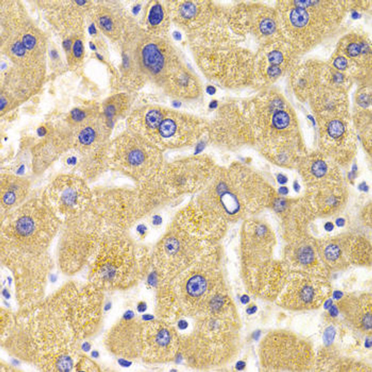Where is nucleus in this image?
I'll list each match as a JSON object with an SVG mask.
<instances>
[{"label":"nucleus","mask_w":372,"mask_h":372,"mask_svg":"<svg viewBox=\"0 0 372 372\" xmlns=\"http://www.w3.org/2000/svg\"><path fill=\"white\" fill-rule=\"evenodd\" d=\"M266 186L242 165L217 169L177 220L194 234L214 242L228 224L261 208L269 196Z\"/></svg>","instance_id":"f257e3e1"},{"label":"nucleus","mask_w":372,"mask_h":372,"mask_svg":"<svg viewBox=\"0 0 372 372\" xmlns=\"http://www.w3.org/2000/svg\"><path fill=\"white\" fill-rule=\"evenodd\" d=\"M1 258L8 266L43 267L49 249L63 222L50 208L42 192L0 218Z\"/></svg>","instance_id":"f03ea898"},{"label":"nucleus","mask_w":372,"mask_h":372,"mask_svg":"<svg viewBox=\"0 0 372 372\" xmlns=\"http://www.w3.org/2000/svg\"><path fill=\"white\" fill-rule=\"evenodd\" d=\"M157 284L160 319L171 324L200 315L226 290L217 246Z\"/></svg>","instance_id":"7ed1b4c3"},{"label":"nucleus","mask_w":372,"mask_h":372,"mask_svg":"<svg viewBox=\"0 0 372 372\" xmlns=\"http://www.w3.org/2000/svg\"><path fill=\"white\" fill-rule=\"evenodd\" d=\"M91 260L93 283L108 289L131 287L151 266L150 253L136 246L127 230L115 228H106Z\"/></svg>","instance_id":"20e7f679"},{"label":"nucleus","mask_w":372,"mask_h":372,"mask_svg":"<svg viewBox=\"0 0 372 372\" xmlns=\"http://www.w3.org/2000/svg\"><path fill=\"white\" fill-rule=\"evenodd\" d=\"M216 170L213 160L205 156L164 164L157 172L136 186L147 215L158 206L198 193Z\"/></svg>","instance_id":"39448f33"},{"label":"nucleus","mask_w":372,"mask_h":372,"mask_svg":"<svg viewBox=\"0 0 372 372\" xmlns=\"http://www.w3.org/2000/svg\"><path fill=\"white\" fill-rule=\"evenodd\" d=\"M241 237V260L248 289L260 296L276 297L287 275L285 263L273 257L275 236L266 224L248 220Z\"/></svg>","instance_id":"423d86ee"},{"label":"nucleus","mask_w":372,"mask_h":372,"mask_svg":"<svg viewBox=\"0 0 372 372\" xmlns=\"http://www.w3.org/2000/svg\"><path fill=\"white\" fill-rule=\"evenodd\" d=\"M206 130L196 117L157 106L136 112L129 119L130 131L161 151L193 145Z\"/></svg>","instance_id":"0eeeda50"},{"label":"nucleus","mask_w":372,"mask_h":372,"mask_svg":"<svg viewBox=\"0 0 372 372\" xmlns=\"http://www.w3.org/2000/svg\"><path fill=\"white\" fill-rule=\"evenodd\" d=\"M162 151L128 130L111 143L110 170L120 173L136 185H140L164 164Z\"/></svg>","instance_id":"6e6552de"},{"label":"nucleus","mask_w":372,"mask_h":372,"mask_svg":"<svg viewBox=\"0 0 372 372\" xmlns=\"http://www.w3.org/2000/svg\"><path fill=\"white\" fill-rule=\"evenodd\" d=\"M105 229L103 222L93 209L63 222L58 244L62 266L79 267L91 260Z\"/></svg>","instance_id":"1a4fd4ad"},{"label":"nucleus","mask_w":372,"mask_h":372,"mask_svg":"<svg viewBox=\"0 0 372 372\" xmlns=\"http://www.w3.org/2000/svg\"><path fill=\"white\" fill-rule=\"evenodd\" d=\"M260 364L268 372L309 371L315 364L309 343L286 331L269 333L260 342Z\"/></svg>","instance_id":"9d476101"},{"label":"nucleus","mask_w":372,"mask_h":372,"mask_svg":"<svg viewBox=\"0 0 372 372\" xmlns=\"http://www.w3.org/2000/svg\"><path fill=\"white\" fill-rule=\"evenodd\" d=\"M110 129L104 118H91L70 130L72 149L78 151L82 159L79 175L89 183L95 181L110 170Z\"/></svg>","instance_id":"9b49d317"},{"label":"nucleus","mask_w":372,"mask_h":372,"mask_svg":"<svg viewBox=\"0 0 372 372\" xmlns=\"http://www.w3.org/2000/svg\"><path fill=\"white\" fill-rule=\"evenodd\" d=\"M93 210L106 228L127 230L146 217L137 188L98 186L93 187Z\"/></svg>","instance_id":"f8f14e48"},{"label":"nucleus","mask_w":372,"mask_h":372,"mask_svg":"<svg viewBox=\"0 0 372 372\" xmlns=\"http://www.w3.org/2000/svg\"><path fill=\"white\" fill-rule=\"evenodd\" d=\"M42 193L62 222L93 209V188L89 182L78 174L62 172L56 175Z\"/></svg>","instance_id":"ddd939ff"},{"label":"nucleus","mask_w":372,"mask_h":372,"mask_svg":"<svg viewBox=\"0 0 372 372\" xmlns=\"http://www.w3.org/2000/svg\"><path fill=\"white\" fill-rule=\"evenodd\" d=\"M326 278L309 274L288 272L276 296L280 306L291 311L317 309L330 297Z\"/></svg>","instance_id":"4468645a"},{"label":"nucleus","mask_w":372,"mask_h":372,"mask_svg":"<svg viewBox=\"0 0 372 372\" xmlns=\"http://www.w3.org/2000/svg\"><path fill=\"white\" fill-rule=\"evenodd\" d=\"M318 252L328 270L339 271L353 265H369L371 245L358 236L333 237L317 242Z\"/></svg>","instance_id":"2eb2a0df"},{"label":"nucleus","mask_w":372,"mask_h":372,"mask_svg":"<svg viewBox=\"0 0 372 372\" xmlns=\"http://www.w3.org/2000/svg\"><path fill=\"white\" fill-rule=\"evenodd\" d=\"M143 321L141 356L145 361L163 363L177 358L180 351V339L174 327L160 318Z\"/></svg>","instance_id":"dca6fc26"},{"label":"nucleus","mask_w":372,"mask_h":372,"mask_svg":"<svg viewBox=\"0 0 372 372\" xmlns=\"http://www.w3.org/2000/svg\"><path fill=\"white\" fill-rule=\"evenodd\" d=\"M285 263L288 272H297L326 278L328 269L325 266L317 242L307 237H299L287 246Z\"/></svg>","instance_id":"f3484780"},{"label":"nucleus","mask_w":372,"mask_h":372,"mask_svg":"<svg viewBox=\"0 0 372 372\" xmlns=\"http://www.w3.org/2000/svg\"><path fill=\"white\" fill-rule=\"evenodd\" d=\"M70 149H72L71 131L64 136L50 137L33 145V175L40 176L44 174Z\"/></svg>","instance_id":"a211bd4d"},{"label":"nucleus","mask_w":372,"mask_h":372,"mask_svg":"<svg viewBox=\"0 0 372 372\" xmlns=\"http://www.w3.org/2000/svg\"><path fill=\"white\" fill-rule=\"evenodd\" d=\"M32 183L28 177L1 172L0 218L19 208L31 197Z\"/></svg>","instance_id":"6ab92c4d"},{"label":"nucleus","mask_w":372,"mask_h":372,"mask_svg":"<svg viewBox=\"0 0 372 372\" xmlns=\"http://www.w3.org/2000/svg\"><path fill=\"white\" fill-rule=\"evenodd\" d=\"M342 314L352 326L363 333L372 332V298L371 295L347 297L341 301Z\"/></svg>","instance_id":"aec40b11"},{"label":"nucleus","mask_w":372,"mask_h":372,"mask_svg":"<svg viewBox=\"0 0 372 372\" xmlns=\"http://www.w3.org/2000/svg\"><path fill=\"white\" fill-rule=\"evenodd\" d=\"M33 145L23 144L8 166L1 167V172L28 177L33 174Z\"/></svg>","instance_id":"412c9836"},{"label":"nucleus","mask_w":372,"mask_h":372,"mask_svg":"<svg viewBox=\"0 0 372 372\" xmlns=\"http://www.w3.org/2000/svg\"><path fill=\"white\" fill-rule=\"evenodd\" d=\"M60 162L63 172L79 175L82 167V159L75 149H70L61 157Z\"/></svg>","instance_id":"4be33fe9"},{"label":"nucleus","mask_w":372,"mask_h":372,"mask_svg":"<svg viewBox=\"0 0 372 372\" xmlns=\"http://www.w3.org/2000/svg\"><path fill=\"white\" fill-rule=\"evenodd\" d=\"M149 25L155 30H161V25L166 21V11L163 6L156 3L151 6L148 16Z\"/></svg>","instance_id":"5701e85b"},{"label":"nucleus","mask_w":372,"mask_h":372,"mask_svg":"<svg viewBox=\"0 0 372 372\" xmlns=\"http://www.w3.org/2000/svg\"><path fill=\"white\" fill-rule=\"evenodd\" d=\"M122 105H123V100L119 99V98L117 97V99L115 98V99L111 100L105 107L104 119H106L109 126L112 125L114 119L120 115L124 106Z\"/></svg>","instance_id":"b1692460"},{"label":"nucleus","mask_w":372,"mask_h":372,"mask_svg":"<svg viewBox=\"0 0 372 372\" xmlns=\"http://www.w3.org/2000/svg\"><path fill=\"white\" fill-rule=\"evenodd\" d=\"M290 20L294 26L303 27L309 22V15L304 8L297 7L291 11Z\"/></svg>","instance_id":"393cba45"},{"label":"nucleus","mask_w":372,"mask_h":372,"mask_svg":"<svg viewBox=\"0 0 372 372\" xmlns=\"http://www.w3.org/2000/svg\"><path fill=\"white\" fill-rule=\"evenodd\" d=\"M290 117L284 111H278L275 112L272 117V126L277 130H284L289 126Z\"/></svg>","instance_id":"a878e982"},{"label":"nucleus","mask_w":372,"mask_h":372,"mask_svg":"<svg viewBox=\"0 0 372 372\" xmlns=\"http://www.w3.org/2000/svg\"><path fill=\"white\" fill-rule=\"evenodd\" d=\"M327 131L331 138L339 139L345 133L346 128L343 122L335 119L328 124Z\"/></svg>","instance_id":"bb28decb"},{"label":"nucleus","mask_w":372,"mask_h":372,"mask_svg":"<svg viewBox=\"0 0 372 372\" xmlns=\"http://www.w3.org/2000/svg\"><path fill=\"white\" fill-rule=\"evenodd\" d=\"M260 28L263 34L269 35L275 31L276 24L272 19H266L260 23Z\"/></svg>","instance_id":"cd10ccee"},{"label":"nucleus","mask_w":372,"mask_h":372,"mask_svg":"<svg viewBox=\"0 0 372 372\" xmlns=\"http://www.w3.org/2000/svg\"><path fill=\"white\" fill-rule=\"evenodd\" d=\"M268 57L269 61L272 65L279 66L283 61V54L279 51H271Z\"/></svg>","instance_id":"c85d7f7f"},{"label":"nucleus","mask_w":372,"mask_h":372,"mask_svg":"<svg viewBox=\"0 0 372 372\" xmlns=\"http://www.w3.org/2000/svg\"><path fill=\"white\" fill-rule=\"evenodd\" d=\"M99 23L100 26L106 31H111L113 30L112 20L108 16H102L99 19Z\"/></svg>","instance_id":"c756f323"},{"label":"nucleus","mask_w":372,"mask_h":372,"mask_svg":"<svg viewBox=\"0 0 372 372\" xmlns=\"http://www.w3.org/2000/svg\"><path fill=\"white\" fill-rule=\"evenodd\" d=\"M362 47L361 45L357 43L350 44L347 48L348 54L351 56L356 57L362 52Z\"/></svg>","instance_id":"7c9ffc66"},{"label":"nucleus","mask_w":372,"mask_h":372,"mask_svg":"<svg viewBox=\"0 0 372 372\" xmlns=\"http://www.w3.org/2000/svg\"><path fill=\"white\" fill-rule=\"evenodd\" d=\"M23 44L28 50H32L36 44V38L31 34H26L23 38Z\"/></svg>","instance_id":"2f4dec72"},{"label":"nucleus","mask_w":372,"mask_h":372,"mask_svg":"<svg viewBox=\"0 0 372 372\" xmlns=\"http://www.w3.org/2000/svg\"><path fill=\"white\" fill-rule=\"evenodd\" d=\"M25 48L24 45L21 44L20 42H17L12 47V51L13 54L16 55L17 56H22L25 55Z\"/></svg>","instance_id":"473e14b6"},{"label":"nucleus","mask_w":372,"mask_h":372,"mask_svg":"<svg viewBox=\"0 0 372 372\" xmlns=\"http://www.w3.org/2000/svg\"><path fill=\"white\" fill-rule=\"evenodd\" d=\"M83 44L80 40H76L74 45V54L76 58H80L83 55Z\"/></svg>","instance_id":"72a5a7b5"},{"label":"nucleus","mask_w":372,"mask_h":372,"mask_svg":"<svg viewBox=\"0 0 372 372\" xmlns=\"http://www.w3.org/2000/svg\"><path fill=\"white\" fill-rule=\"evenodd\" d=\"M334 65L337 69L344 70L348 65V61L344 57H338L335 59Z\"/></svg>","instance_id":"f704fd0d"},{"label":"nucleus","mask_w":372,"mask_h":372,"mask_svg":"<svg viewBox=\"0 0 372 372\" xmlns=\"http://www.w3.org/2000/svg\"><path fill=\"white\" fill-rule=\"evenodd\" d=\"M267 74L269 76L276 77L281 74V70L279 66L271 65L268 68Z\"/></svg>","instance_id":"c9c22d12"},{"label":"nucleus","mask_w":372,"mask_h":372,"mask_svg":"<svg viewBox=\"0 0 372 372\" xmlns=\"http://www.w3.org/2000/svg\"><path fill=\"white\" fill-rule=\"evenodd\" d=\"M37 135L39 137H45L48 135V129L44 126H40L37 130Z\"/></svg>","instance_id":"e433bc0d"},{"label":"nucleus","mask_w":372,"mask_h":372,"mask_svg":"<svg viewBox=\"0 0 372 372\" xmlns=\"http://www.w3.org/2000/svg\"><path fill=\"white\" fill-rule=\"evenodd\" d=\"M81 350L84 353H89L91 350V345L89 342H83L80 345Z\"/></svg>","instance_id":"4c0bfd02"},{"label":"nucleus","mask_w":372,"mask_h":372,"mask_svg":"<svg viewBox=\"0 0 372 372\" xmlns=\"http://www.w3.org/2000/svg\"><path fill=\"white\" fill-rule=\"evenodd\" d=\"M146 310L147 304L145 302H140L137 306V311L140 313H143V312L146 311Z\"/></svg>","instance_id":"58836bf2"},{"label":"nucleus","mask_w":372,"mask_h":372,"mask_svg":"<svg viewBox=\"0 0 372 372\" xmlns=\"http://www.w3.org/2000/svg\"><path fill=\"white\" fill-rule=\"evenodd\" d=\"M118 362L119 365H121L122 367H128L130 365V362L125 358H119Z\"/></svg>","instance_id":"ea45409f"},{"label":"nucleus","mask_w":372,"mask_h":372,"mask_svg":"<svg viewBox=\"0 0 372 372\" xmlns=\"http://www.w3.org/2000/svg\"><path fill=\"white\" fill-rule=\"evenodd\" d=\"M278 181H279L280 184L283 185V184H285L287 182L288 179L286 178L285 175H279V177H278Z\"/></svg>","instance_id":"a19ab883"},{"label":"nucleus","mask_w":372,"mask_h":372,"mask_svg":"<svg viewBox=\"0 0 372 372\" xmlns=\"http://www.w3.org/2000/svg\"><path fill=\"white\" fill-rule=\"evenodd\" d=\"M2 295H3V296L4 297V298L6 299H10V297H11V295H10L9 292H8V290L6 289V288H4L3 290H2Z\"/></svg>","instance_id":"79ce46f5"},{"label":"nucleus","mask_w":372,"mask_h":372,"mask_svg":"<svg viewBox=\"0 0 372 372\" xmlns=\"http://www.w3.org/2000/svg\"><path fill=\"white\" fill-rule=\"evenodd\" d=\"M64 46L66 50H69L71 48L72 41L70 40H66L64 41Z\"/></svg>","instance_id":"37998d69"},{"label":"nucleus","mask_w":372,"mask_h":372,"mask_svg":"<svg viewBox=\"0 0 372 372\" xmlns=\"http://www.w3.org/2000/svg\"><path fill=\"white\" fill-rule=\"evenodd\" d=\"M91 356L93 358H98L100 356L99 352L97 350L93 351L91 353Z\"/></svg>","instance_id":"c03bdc74"},{"label":"nucleus","mask_w":372,"mask_h":372,"mask_svg":"<svg viewBox=\"0 0 372 372\" xmlns=\"http://www.w3.org/2000/svg\"><path fill=\"white\" fill-rule=\"evenodd\" d=\"M279 191L282 195H285L288 193V189L286 187H282L280 188Z\"/></svg>","instance_id":"a18cd8bd"},{"label":"nucleus","mask_w":372,"mask_h":372,"mask_svg":"<svg viewBox=\"0 0 372 372\" xmlns=\"http://www.w3.org/2000/svg\"><path fill=\"white\" fill-rule=\"evenodd\" d=\"M50 279L52 283H55L57 281V277L54 274L50 275Z\"/></svg>","instance_id":"49530a36"},{"label":"nucleus","mask_w":372,"mask_h":372,"mask_svg":"<svg viewBox=\"0 0 372 372\" xmlns=\"http://www.w3.org/2000/svg\"><path fill=\"white\" fill-rule=\"evenodd\" d=\"M111 309V302L107 303L105 305L104 311L106 312H108L110 311Z\"/></svg>","instance_id":"de8ad7c7"},{"label":"nucleus","mask_w":372,"mask_h":372,"mask_svg":"<svg viewBox=\"0 0 372 372\" xmlns=\"http://www.w3.org/2000/svg\"><path fill=\"white\" fill-rule=\"evenodd\" d=\"M90 33L92 34L96 33L95 28L93 24L90 27Z\"/></svg>","instance_id":"09e8293b"},{"label":"nucleus","mask_w":372,"mask_h":372,"mask_svg":"<svg viewBox=\"0 0 372 372\" xmlns=\"http://www.w3.org/2000/svg\"><path fill=\"white\" fill-rule=\"evenodd\" d=\"M335 80L337 81V82H340V81H341L343 80V78H342L341 74H337L335 76Z\"/></svg>","instance_id":"8fccbe9b"},{"label":"nucleus","mask_w":372,"mask_h":372,"mask_svg":"<svg viewBox=\"0 0 372 372\" xmlns=\"http://www.w3.org/2000/svg\"><path fill=\"white\" fill-rule=\"evenodd\" d=\"M337 224L338 226H343V219H339L337 220Z\"/></svg>","instance_id":"3c124183"},{"label":"nucleus","mask_w":372,"mask_h":372,"mask_svg":"<svg viewBox=\"0 0 372 372\" xmlns=\"http://www.w3.org/2000/svg\"><path fill=\"white\" fill-rule=\"evenodd\" d=\"M90 47H91V48L92 49V50H95V46H94V44L91 43V45H90Z\"/></svg>","instance_id":"603ef678"}]
</instances>
